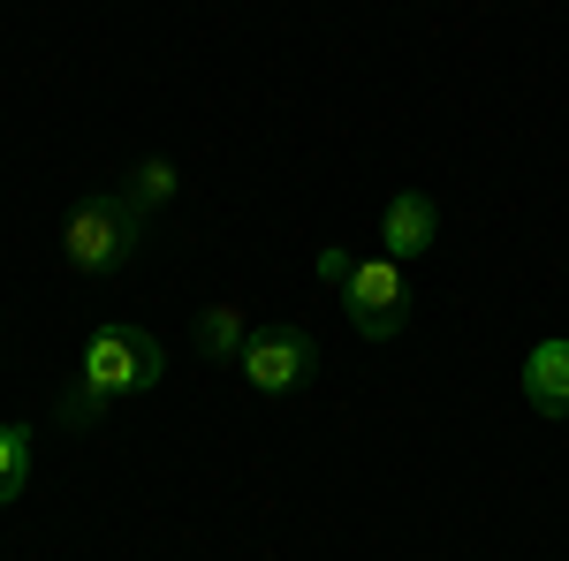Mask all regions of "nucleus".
<instances>
[{
	"label": "nucleus",
	"instance_id": "nucleus-1",
	"mask_svg": "<svg viewBox=\"0 0 569 561\" xmlns=\"http://www.w3.org/2000/svg\"><path fill=\"white\" fill-rule=\"evenodd\" d=\"M137 243H144V213H137L130 198H84V206L69 213V228H61L69 266H77V273H91V281L122 273V266L137 259Z\"/></svg>",
	"mask_w": 569,
	"mask_h": 561
},
{
	"label": "nucleus",
	"instance_id": "nucleus-2",
	"mask_svg": "<svg viewBox=\"0 0 569 561\" xmlns=\"http://www.w3.org/2000/svg\"><path fill=\"white\" fill-rule=\"evenodd\" d=\"M160 372H168L160 342H152L144 327H122V319H114V327H99L84 342V372H77V380H91L107 402H122V394L160 388Z\"/></svg>",
	"mask_w": 569,
	"mask_h": 561
},
{
	"label": "nucleus",
	"instance_id": "nucleus-3",
	"mask_svg": "<svg viewBox=\"0 0 569 561\" xmlns=\"http://www.w3.org/2000/svg\"><path fill=\"white\" fill-rule=\"evenodd\" d=\"M342 303H350V327L365 342H395L402 319H410V281H402L395 259H365L350 273V289H342Z\"/></svg>",
	"mask_w": 569,
	"mask_h": 561
},
{
	"label": "nucleus",
	"instance_id": "nucleus-4",
	"mask_svg": "<svg viewBox=\"0 0 569 561\" xmlns=\"http://www.w3.org/2000/svg\"><path fill=\"white\" fill-rule=\"evenodd\" d=\"M236 364H243V380L259 394H297L311 380V334L305 327H251Z\"/></svg>",
	"mask_w": 569,
	"mask_h": 561
},
{
	"label": "nucleus",
	"instance_id": "nucleus-5",
	"mask_svg": "<svg viewBox=\"0 0 569 561\" xmlns=\"http://www.w3.org/2000/svg\"><path fill=\"white\" fill-rule=\"evenodd\" d=\"M433 236H440V213H433V198L426 190H402V198H388V213H380V243H388V259H426L433 251Z\"/></svg>",
	"mask_w": 569,
	"mask_h": 561
},
{
	"label": "nucleus",
	"instance_id": "nucleus-6",
	"mask_svg": "<svg viewBox=\"0 0 569 561\" xmlns=\"http://www.w3.org/2000/svg\"><path fill=\"white\" fill-rule=\"evenodd\" d=\"M525 402L539 418H569V342H531L525 357Z\"/></svg>",
	"mask_w": 569,
	"mask_h": 561
},
{
	"label": "nucleus",
	"instance_id": "nucleus-7",
	"mask_svg": "<svg viewBox=\"0 0 569 561\" xmlns=\"http://www.w3.org/2000/svg\"><path fill=\"white\" fill-rule=\"evenodd\" d=\"M243 342H251V327H243L236 303H206L198 311V349L206 357H243Z\"/></svg>",
	"mask_w": 569,
	"mask_h": 561
},
{
	"label": "nucleus",
	"instance_id": "nucleus-8",
	"mask_svg": "<svg viewBox=\"0 0 569 561\" xmlns=\"http://www.w3.org/2000/svg\"><path fill=\"white\" fill-rule=\"evenodd\" d=\"M176 190H182L176 160H137V174H130V190H122V198H130L137 213L152 220V213H160V206H168V198H176Z\"/></svg>",
	"mask_w": 569,
	"mask_h": 561
},
{
	"label": "nucleus",
	"instance_id": "nucleus-9",
	"mask_svg": "<svg viewBox=\"0 0 569 561\" xmlns=\"http://www.w3.org/2000/svg\"><path fill=\"white\" fill-rule=\"evenodd\" d=\"M23 478H31V425H8L0 418V509L23 493Z\"/></svg>",
	"mask_w": 569,
	"mask_h": 561
},
{
	"label": "nucleus",
	"instance_id": "nucleus-10",
	"mask_svg": "<svg viewBox=\"0 0 569 561\" xmlns=\"http://www.w3.org/2000/svg\"><path fill=\"white\" fill-rule=\"evenodd\" d=\"M99 410H107V394L91 388V380H69V388H61V425H91Z\"/></svg>",
	"mask_w": 569,
	"mask_h": 561
},
{
	"label": "nucleus",
	"instance_id": "nucleus-11",
	"mask_svg": "<svg viewBox=\"0 0 569 561\" xmlns=\"http://www.w3.org/2000/svg\"><path fill=\"white\" fill-rule=\"evenodd\" d=\"M350 273H357V259L342 251V243H327V251H319V281H335V289H350Z\"/></svg>",
	"mask_w": 569,
	"mask_h": 561
}]
</instances>
